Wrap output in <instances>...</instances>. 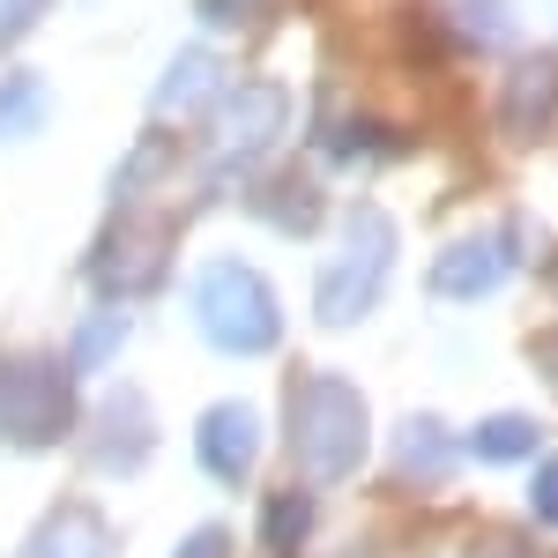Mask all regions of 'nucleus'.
Here are the masks:
<instances>
[{
    "label": "nucleus",
    "mask_w": 558,
    "mask_h": 558,
    "mask_svg": "<svg viewBox=\"0 0 558 558\" xmlns=\"http://www.w3.org/2000/svg\"><path fill=\"white\" fill-rule=\"evenodd\" d=\"M365 439H373V425H365L357 387L328 380V373L299 380V395H291V454L305 462V476L343 484V476L365 462Z\"/></svg>",
    "instance_id": "1"
},
{
    "label": "nucleus",
    "mask_w": 558,
    "mask_h": 558,
    "mask_svg": "<svg viewBox=\"0 0 558 558\" xmlns=\"http://www.w3.org/2000/svg\"><path fill=\"white\" fill-rule=\"evenodd\" d=\"M194 320L216 350L231 357H260V350L283 343V313H276V291L260 283L246 260H209L202 283H194Z\"/></svg>",
    "instance_id": "2"
},
{
    "label": "nucleus",
    "mask_w": 558,
    "mask_h": 558,
    "mask_svg": "<svg viewBox=\"0 0 558 558\" xmlns=\"http://www.w3.org/2000/svg\"><path fill=\"white\" fill-rule=\"evenodd\" d=\"M387 268H395V231H387L380 209H350L343 216V246L336 260L320 268V283H313V313L328 320V328H357L387 291Z\"/></svg>",
    "instance_id": "3"
},
{
    "label": "nucleus",
    "mask_w": 558,
    "mask_h": 558,
    "mask_svg": "<svg viewBox=\"0 0 558 558\" xmlns=\"http://www.w3.org/2000/svg\"><path fill=\"white\" fill-rule=\"evenodd\" d=\"M75 425L68 373L38 350H0V447H52Z\"/></svg>",
    "instance_id": "4"
},
{
    "label": "nucleus",
    "mask_w": 558,
    "mask_h": 558,
    "mask_svg": "<svg viewBox=\"0 0 558 558\" xmlns=\"http://www.w3.org/2000/svg\"><path fill=\"white\" fill-rule=\"evenodd\" d=\"M276 134H283V89H231L209 112V165L239 172V165L268 157Z\"/></svg>",
    "instance_id": "5"
},
{
    "label": "nucleus",
    "mask_w": 558,
    "mask_h": 558,
    "mask_svg": "<svg viewBox=\"0 0 558 558\" xmlns=\"http://www.w3.org/2000/svg\"><path fill=\"white\" fill-rule=\"evenodd\" d=\"M157 268H165V231L149 239V223L120 209L112 223H105L97 254H89V283L120 299V291H149V283H157Z\"/></svg>",
    "instance_id": "6"
},
{
    "label": "nucleus",
    "mask_w": 558,
    "mask_h": 558,
    "mask_svg": "<svg viewBox=\"0 0 558 558\" xmlns=\"http://www.w3.org/2000/svg\"><path fill=\"white\" fill-rule=\"evenodd\" d=\"M149 447H157L149 402H142L134 387H112V395L97 402V417H89V462H97L105 476H128V470H142Z\"/></svg>",
    "instance_id": "7"
},
{
    "label": "nucleus",
    "mask_w": 558,
    "mask_h": 558,
    "mask_svg": "<svg viewBox=\"0 0 558 558\" xmlns=\"http://www.w3.org/2000/svg\"><path fill=\"white\" fill-rule=\"evenodd\" d=\"M521 260V239L514 231H492V239H454L447 254L432 260V291L439 299H484L507 268Z\"/></svg>",
    "instance_id": "8"
},
{
    "label": "nucleus",
    "mask_w": 558,
    "mask_h": 558,
    "mask_svg": "<svg viewBox=\"0 0 558 558\" xmlns=\"http://www.w3.org/2000/svg\"><path fill=\"white\" fill-rule=\"evenodd\" d=\"M194 447H202V470L216 484H246V470H254V454H260V417L246 402H216L194 425Z\"/></svg>",
    "instance_id": "9"
},
{
    "label": "nucleus",
    "mask_w": 558,
    "mask_h": 558,
    "mask_svg": "<svg viewBox=\"0 0 558 558\" xmlns=\"http://www.w3.org/2000/svg\"><path fill=\"white\" fill-rule=\"evenodd\" d=\"M216 89H223V60H216L209 45H194V52H179V60H172V75L157 83L149 105H157V120H186V112H202V105H209V112L223 105Z\"/></svg>",
    "instance_id": "10"
},
{
    "label": "nucleus",
    "mask_w": 558,
    "mask_h": 558,
    "mask_svg": "<svg viewBox=\"0 0 558 558\" xmlns=\"http://www.w3.org/2000/svg\"><path fill=\"white\" fill-rule=\"evenodd\" d=\"M395 470L417 476V484H439V476L454 470V432L439 425V417H402L395 425Z\"/></svg>",
    "instance_id": "11"
},
{
    "label": "nucleus",
    "mask_w": 558,
    "mask_h": 558,
    "mask_svg": "<svg viewBox=\"0 0 558 558\" xmlns=\"http://www.w3.org/2000/svg\"><path fill=\"white\" fill-rule=\"evenodd\" d=\"M23 558H112V551H105V529L83 507H60V514L38 521V536L23 544Z\"/></svg>",
    "instance_id": "12"
},
{
    "label": "nucleus",
    "mask_w": 558,
    "mask_h": 558,
    "mask_svg": "<svg viewBox=\"0 0 558 558\" xmlns=\"http://www.w3.org/2000/svg\"><path fill=\"white\" fill-rule=\"evenodd\" d=\"M558 89V60H529V68H514V83H507V128L514 134H536L544 120H551V97Z\"/></svg>",
    "instance_id": "13"
},
{
    "label": "nucleus",
    "mask_w": 558,
    "mask_h": 558,
    "mask_svg": "<svg viewBox=\"0 0 558 558\" xmlns=\"http://www.w3.org/2000/svg\"><path fill=\"white\" fill-rule=\"evenodd\" d=\"M476 462H521V454H536L544 447V425L529 417V410H499V417H484V425L470 432Z\"/></svg>",
    "instance_id": "14"
},
{
    "label": "nucleus",
    "mask_w": 558,
    "mask_h": 558,
    "mask_svg": "<svg viewBox=\"0 0 558 558\" xmlns=\"http://www.w3.org/2000/svg\"><path fill=\"white\" fill-rule=\"evenodd\" d=\"M305 536H313V499H305V492H276V499L260 507V551L291 558Z\"/></svg>",
    "instance_id": "15"
},
{
    "label": "nucleus",
    "mask_w": 558,
    "mask_h": 558,
    "mask_svg": "<svg viewBox=\"0 0 558 558\" xmlns=\"http://www.w3.org/2000/svg\"><path fill=\"white\" fill-rule=\"evenodd\" d=\"M31 128H45V83L23 68L0 83V142H23Z\"/></svg>",
    "instance_id": "16"
},
{
    "label": "nucleus",
    "mask_w": 558,
    "mask_h": 558,
    "mask_svg": "<svg viewBox=\"0 0 558 558\" xmlns=\"http://www.w3.org/2000/svg\"><path fill=\"white\" fill-rule=\"evenodd\" d=\"M120 336H128V320H120V313H97V320H83V328H75V373H97V365H112Z\"/></svg>",
    "instance_id": "17"
},
{
    "label": "nucleus",
    "mask_w": 558,
    "mask_h": 558,
    "mask_svg": "<svg viewBox=\"0 0 558 558\" xmlns=\"http://www.w3.org/2000/svg\"><path fill=\"white\" fill-rule=\"evenodd\" d=\"M172 558H231V536H223V529L209 521V529H194V536H186Z\"/></svg>",
    "instance_id": "18"
},
{
    "label": "nucleus",
    "mask_w": 558,
    "mask_h": 558,
    "mask_svg": "<svg viewBox=\"0 0 558 558\" xmlns=\"http://www.w3.org/2000/svg\"><path fill=\"white\" fill-rule=\"evenodd\" d=\"M536 514L558 529V462H544V470H536Z\"/></svg>",
    "instance_id": "19"
},
{
    "label": "nucleus",
    "mask_w": 558,
    "mask_h": 558,
    "mask_svg": "<svg viewBox=\"0 0 558 558\" xmlns=\"http://www.w3.org/2000/svg\"><path fill=\"white\" fill-rule=\"evenodd\" d=\"M38 8H45V0H0V45L15 38V31H23V23H31Z\"/></svg>",
    "instance_id": "20"
},
{
    "label": "nucleus",
    "mask_w": 558,
    "mask_h": 558,
    "mask_svg": "<svg viewBox=\"0 0 558 558\" xmlns=\"http://www.w3.org/2000/svg\"><path fill=\"white\" fill-rule=\"evenodd\" d=\"M246 8H254V0H202V15H209V23H239Z\"/></svg>",
    "instance_id": "21"
},
{
    "label": "nucleus",
    "mask_w": 558,
    "mask_h": 558,
    "mask_svg": "<svg viewBox=\"0 0 558 558\" xmlns=\"http://www.w3.org/2000/svg\"><path fill=\"white\" fill-rule=\"evenodd\" d=\"M484 558H521V551H484Z\"/></svg>",
    "instance_id": "22"
}]
</instances>
